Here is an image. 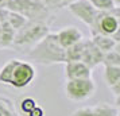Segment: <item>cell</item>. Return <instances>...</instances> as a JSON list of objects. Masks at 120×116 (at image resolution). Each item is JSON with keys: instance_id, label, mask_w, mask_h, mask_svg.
Returning a JSON list of instances; mask_svg holds the SVG:
<instances>
[{"instance_id": "8", "label": "cell", "mask_w": 120, "mask_h": 116, "mask_svg": "<svg viewBox=\"0 0 120 116\" xmlns=\"http://www.w3.org/2000/svg\"><path fill=\"white\" fill-rule=\"evenodd\" d=\"M65 80H77V78H90L92 67H89L82 61H68L65 62Z\"/></svg>"}, {"instance_id": "22", "label": "cell", "mask_w": 120, "mask_h": 116, "mask_svg": "<svg viewBox=\"0 0 120 116\" xmlns=\"http://www.w3.org/2000/svg\"><path fill=\"white\" fill-rule=\"evenodd\" d=\"M46 113H45V111H43V108L42 107H39V105H37L35 108H34L30 113H28L27 116H45Z\"/></svg>"}, {"instance_id": "21", "label": "cell", "mask_w": 120, "mask_h": 116, "mask_svg": "<svg viewBox=\"0 0 120 116\" xmlns=\"http://www.w3.org/2000/svg\"><path fill=\"white\" fill-rule=\"evenodd\" d=\"M71 116H94V115H93L92 107H81V108L74 111Z\"/></svg>"}, {"instance_id": "31", "label": "cell", "mask_w": 120, "mask_h": 116, "mask_svg": "<svg viewBox=\"0 0 120 116\" xmlns=\"http://www.w3.org/2000/svg\"><path fill=\"white\" fill-rule=\"evenodd\" d=\"M119 116H120V113H119Z\"/></svg>"}, {"instance_id": "20", "label": "cell", "mask_w": 120, "mask_h": 116, "mask_svg": "<svg viewBox=\"0 0 120 116\" xmlns=\"http://www.w3.org/2000/svg\"><path fill=\"white\" fill-rule=\"evenodd\" d=\"M90 3L97 11H111L115 7L113 0H90Z\"/></svg>"}, {"instance_id": "12", "label": "cell", "mask_w": 120, "mask_h": 116, "mask_svg": "<svg viewBox=\"0 0 120 116\" xmlns=\"http://www.w3.org/2000/svg\"><path fill=\"white\" fill-rule=\"evenodd\" d=\"M84 47H85V39L82 38L78 43L70 46L69 49H66L65 50L66 62L68 61H81L82 54H84Z\"/></svg>"}, {"instance_id": "5", "label": "cell", "mask_w": 120, "mask_h": 116, "mask_svg": "<svg viewBox=\"0 0 120 116\" xmlns=\"http://www.w3.org/2000/svg\"><path fill=\"white\" fill-rule=\"evenodd\" d=\"M35 77H37L35 67L27 61L18 60L16 65L14 67V72H12L10 86H14V88H16V89L27 88V86H30L33 84Z\"/></svg>"}, {"instance_id": "10", "label": "cell", "mask_w": 120, "mask_h": 116, "mask_svg": "<svg viewBox=\"0 0 120 116\" xmlns=\"http://www.w3.org/2000/svg\"><path fill=\"white\" fill-rule=\"evenodd\" d=\"M103 51L98 50L90 39H85V47H84V54H82L81 61L86 64L89 67H94L103 64Z\"/></svg>"}, {"instance_id": "15", "label": "cell", "mask_w": 120, "mask_h": 116, "mask_svg": "<svg viewBox=\"0 0 120 116\" xmlns=\"http://www.w3.org/2000/svg\"><path fill=\"white\" fill-rule=\"evenodd\" d=\"M16 62L18 60H10L0 69V84H3V85H10L11 84L12 72H14V67L16 65Z\"/></svg>"}, {"instance_id": "16", "label": "cell", "mask_w": 120, "mask_h": 116, "mask_svg": "<svg viewBox=\"0 0 120 116\" xmlns=\"http://www.w3.org/2000/svg\"><path fill=\"white\" fill-rule=\"evenodd\" d=\"M27 22V19L22 15H19L16 12H12L8 10V18H7V23L10 24V27L12 30H19L20 27H23Z\"/></svg>"}, {"instance_id": "7", "label": "cell", "mask_w": 120, "mask_h": 116, "mask_svg": "<svg viewBox=\"0 0 120 116\" xmlns=\"http://www.w3.org/2000/svg\"><path fill=\"white\" fill-rule=\"evenodd\" d=\"M117 27H119V23L111 14V11H97V15L89 28H90L92 35L94 34L112 35Z\"/></svg>"}, {"instance_id": "2", "label": "cell", "mask_w": 120, "mask_h": 116, "mask_svg": "<svg viewBox=\"0 0 120 116\" xmlns=\"http://www.w3.org/2000/svg\"><path fill=\"white\" fill-rule=\"evenodd\" d=\"M3 7L22 15L31 22H42L49 24L47 19L53 18L51 11L45 6L42 0H6Z\"/></svg>"}, {"instance_id": "24", "label": "cell", "mask_w": 120, "mask_h": 116, "mask_svg": "<svg viewBox=\"0 0 120 116\" xmlns=\"http://www.w3.org/2000/svg\"><path fill=\"white\" fill-rule=\"evenodd\" d=\"M111 90H112V93L115 94V96H117V94H120V80L117 81L116 84H113L112 86H111Z\"/></svg>"}, {"instance_id": "11", "label": "cell", "mask_w": 120, "mask_h": 116, "mask_svg": "<svg viewBox=\"0 0 120 116\" xmlns=\"http://www.w3.org/2000/svg\"><path fill=\"white\" fill-rule=\"evenodd\" d=\"M90 41L103 53H108L111 50H113L115 43H116L113 39H112L111 35H103V34H94V35H92V39Z\"/></svg>"}, {"instance_id": "9", "label": "cell", "mask_w": 120, "mask_h": 116, "mask_svg": "<svg viewBox=\"0 0 120 116\" xmlns=\"http://www.w3.org/2000/svg\"><path fill=\"white\" fill-rule=\"evenodd\" d=\"M55 35H57V39H58L60 45L65 50L69 49V47L73 46V45L78 43V42L84 38L81 30H78V28L74 27V26H68V27H64L62 30H60L58 33L55 34Z\"/></svg>"}, {"instance_id": "19", "label": "cell", "mask_w": 120, "mask_h": 116, "mask_svg": "<svg viewBox=\"0 0 120 116\" xmlns=\"http://www.w3.org/2000/svg\"><path fill=\"white\" fill-rule=\"evenodd\" d=\"M0 116H15L14 104L6 97H0Z\"/></svg>"}, {"instance_id": "25", "label": "cell", "mask_w": 120, "mask_h": 116, "mask_svg": "<svg viewBox=\"0 0 120 116\" xmlns=\"http://www.w3.org/2000/svg\"><path fill=\"white\" fill-rule=\"evenodd\" d=\"M111 37H112V39H113L115 42H120V26L116 28V31H115Z\"/></svg>"}, {"instance_id": "4", "label": "cell", "mask_w": 120, "mask_h": 116, "mask_svg": "<svg viewBox=\"0 0 120 116\" xmlns=\"http://www.w3.org/2000/svg\"><path fill=\"white\" fill-rule=\"evenodd\" d=\"M64 93L71 101H86L96 93V82L93 78H77L66 80L64 84Z\"/></svg>"}, {"instance_id": "17", "label": "cell", "mask_w": 120, "mask_h": 116, "mask_svg": "<svg viewBox=\"0 0 120 116\" xmlns=\"http://www.w3.org/2000/svg\"><path fill=\"white\" fill-rule=\"evenodd\" d=\"M18 105H19V111H20V113H23V115H28L31 111L38 105V103H37V100L33 99V97H22V99L19 100V103H18Z\"/></svg>"}, {"instance_id": "1", "label": "cell", "mask_w": 120, "mask_h": 116, "mask_svg": "<svg viewBox=\"0 0 120 116\" xmlns=\"http://www.w3.org/2000/svg\"><path fill=\"white\" fill-rule=\"evenodd\" d=\"M27 58L34 61L35 64L50 66L55 64H65L66 53L57 39L55 34H47L37 43L31 46L27 53Z\"/></svg>"}, {"instance_id": "6", "label": "cell", "mask_w": 120, "mask_h": 116, "mask_svg": "<svg viewBox=\"0 0 120 116\" xmlns=\"http://www.w3.org/2000/svg\"><path fill=\"white\" fill-rule=\"evenodd\" d=\"M69 12L78 20H81L84 24H86L88 27L92 26L94 18L97 15V10L93 7L90 0H76L71 4L66 7Z\"/></svg>"}, {"instance_id": "27", "label": "cell", "mask_w": 120, "mask_h": 116, "mask_svg": "<svg viewBox=\"0 0 120 116\" xmlns=\"http://www.w3.org/2000/svg\"><path fill=\"white\" fill-rule=\"evenodd\" d=\"M115 97H116V99H115V105H116V107L119 108V107H120V94L115 96Z\"/></svg>"}, {"instance_id": "13", "label": "cell", "mask_w": 120, "mask_h": 116, "mask_svg": "<svg viewBox=\"0 0 120 116\" xmlns=\"http://www.w3.org/2000/svg\"><path fill=\"white\" fill-rule=\"evenodd\" d=\"M120 80V66H104V81L111 88Z\"/></svg>"}, {"instance_id": "26", "label": "cell", "mask_w": 120, "mask_h": 116, "mask_svg": "<svg viewBox=\"0 0 120 116\" xmlns=\"http://www.w3.org/2000/svg\"><path fill=\"white\" fill-rule=\"evenodd\" d=\"M73 1H76V0H61V6H62V8H65L69 4H71Z\"/></svg>"}, {"instance_id": "18", "label": "cell", "mask_w": 120, "mask_h": 116, "mask_svg": "<svg viewBox=\"0 0 120 116\" xmlns=\"http://www.w3.org/2000/svg\"><path fill=\"white\" fill-rule=\"evenodd\" d=\"M103 64L104 66H120V54L116 50H111L108 53H104Z\"/></svg>"}, {"instance_id": "30", "label": "cell", "mask_w": 120, "mask_h": 116, "mask_svg": "<svg viewBox=\"0 0 120 116\" xmlns=\"http://www.w3.org/2000/svg\"><path fill=\"white\" fill-rule=\"evenodd\" d=\"M119 113H120V107H119Z\"/></svg>"}, {"instance_id": "29", "label": "cell", "mask_w": 120, "mask_h": 116, "mask_svg": "<svg viewBox=\"0 0 120 116\" xmlns=\"http://www.w3.org/2000/svg\"><path fill=\"white\" fill-rule=\"evenodd\" d=\"M4 1H6V0H0V6H3V4H4Z\"/></svg>"}, {"instance_id": "28", "label": "cell", "mask_w": 120, "mask_h": 116, "mask_svg": "<svg viewBox=\"0 0 120 116\" xmlns=\"http://www.w3.org/2000/svg\"><path fill=\"white\" fill-rule=\"evenodd\" d=\"M113 50H116V51H117V53L120 54V42H116V43H115V47H113Z\"/></svg>"}, {"instance_id": "14", "label": "cell", "mask_w": 120, "mask_h": 116, "mask_svg": "<svg viewBox=\"0 0 120 116\" xmlns=\"http://www.w3.org/2000/svg\"><path fill=\"white\" fill-rule=\"evenodd\" d=\"M93 115L94 116H119V111L116 107L107 104V103H100V104L92 107Z\"/></svg>"}, {"instance_id": "3", "label": "cell", "mask_w": 120, "mask_h": 116, "mask_svg": "<svg viewBox=\"0 0 120 116\" xmlns=\"http://www.w3.org/2000/svg\"><path fill=\"white\" fill-rule=\"evenodd\" d=\"M49 34V24L42 22H31L27 20L26 24L18 30L16 35H14L12 45L18 47L20 46H34L38 41Z\"/></svg>"}, {"instance_id": "23", "label": "cell", "mask_w": 120, "mask_h": 116, "mask_svg": "<svg viewBox=\"0 0 120 116\" xmlns=\"http://www.w3.org/2000/svg\"><path fill=\"white\" fill-rule=\"evenodd\" d=\"M111 14L115 16V19L117 20V23H119V26H120V6H115L111 10Z\"/></svg>"}]
</instances>
